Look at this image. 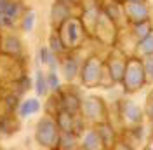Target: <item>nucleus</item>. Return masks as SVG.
Masks as SVG:
<instances>
[{
    "mask_svg": "<svg viewBox=\"0 0 153 150\" xmlns=\"http://www.w3.org/2000/svg\"><path fill=\"white\" fill-rule=\"evenodd\" d=\"M65 72H66V77H68V79H71V77L75 75V72H76V66H75V63L68 61V63H66V66H65Z\"/></svg>",
    "mask_w": 153,
    "mask_h": 150,
    "instance_id": "0eeeda50",
    "label": "nucleus"
},
{
    "mask_svg": "<svg viewBox=\"0 0 153 150\" xmlns=\"http://www.w3.org/2000/svg\"><path fill=\"white\" fill-rule=\"evenodd\" d=\"M7 51L10 52H19V40L18 38H7Z\"/></svg>",
    "mask_w": 153,
    "mask_h": 150,
    "instance_id": "39448f33",
    "label": "nucleus"
},
{
    "mask_svg": "<svg viewBox=\"0 0 153 150\" xmlns=\"http://www.w3.org/2000/svg\"><path fill=\"white\" fill-rule=\"evenodd\" d=\"M5 5H7V0H0V12H4Z\"/></svg>",
    "mask_w": 153,
    "mask_h": 150,
    "instance_id": "4468645a",
    "label": "nucleus"
},
{
    "mask_svg": "<svg viewBox=\"0 0 153 150\" xmlns=\"http://www.w3.org/2000/svg\"><path fill=\"white\" fill-rule=\"evenodd\" d=\"M51 44H52V49H54V51H61V46H59V42H57L56 37L51 38Z\"/></svg>",
    "mask_w": 153,
    "mask_h": 150,
    "instance_id": "f8f14e48",
    "label": "nucleus"
},
{
    "mask_svg": "<svg viewBox=\"0 0 153 150\" xmlns=\"http://www.w3.org/2000/svg\"><path fill=\"white\" fill-rule=\"evenodd\" d=\"M37 136H38V140L42 141L44 145H51V143L54 141V138H56V131H54L52 122H49V121H42L40 122Z\"/></svg>",
    "mask_w": 153,
    "mask_h": 150,
    "instance_id": "f257e3e1",
    "label": "nucleus"
},
{
    "mask_svg": "<svg viewBox=\"0 0 153 150\" xmlns=\"http://www.w3.org/2000/svg\"><path fill=\"white\" fill-rule=\"evenodd\" d=\"M37 93L40 94V96L47 93V84H45V79H44V74H42V72L37 74Z\"/></svg>",
    "mask_w": 153,
    "mask_h": 150,
    "instance_id": "7ed1b4c3",
    "label": "nucleus"
},
{
    "mask_svg": "<svg viewBox=\"0 0 153 150\" xmlns=\"http://www.w3.org/2000/svg\"><path fill=\"white\" fill-rule=\"evenodd\" d=\"M96 141H97L96 134H94V133H91V134L87 136V140H85V147H97V145H96Z\"/></svg>",
    "mask_w": 153,
    "mask_h": 150,
    "instance_id": "6e6552de",
    "label": "nucleus"
},
{
    "mask_svg": "<svg viewBox=\"0 0 153 150\" xmlns=\"http://www.w3.org/2000/svg\"><path fill=\"white\" fill-rule=\"evenodd\" d=\"M28 86H30V80L25 79V80H23V89H28Z\"/></svg>",
    "mask_w": 153,
    "mask_h": 150,
    "instance_id": "2eb2a0df",
    "label": "nucleus"
},
{
    "mask_svg": "<svg viewBox=\"0 0 153 150\" xmlns=\"http://www.w3.org/2000/svg\"><path fill=\"white\" fill-rule=\"evenodd\" d=\"M49 80H51V86H52V89H57V86H59V80H57V77L54 72H51L49 75Z\"/></svg>",
    "mask_w": 153,
    "mask_h": 150,
    "instance_id": "1a4fd4ad",
    "label": "nucleus"
},
{
    "mask_svg": "<svg viewBox=\"0 0 153 150\" xmlns=\"http://www.w3.org/2000/svg\"><path fill=\"white\" fill-rule=\"evenodd\" d=\"M75 25H71V26H70V38H71V42H75Z\"/></svg>",
    "mask_w": 153,
    "mask_h": 150,
    "instance_id": "ddd939ff",
    "label": "nucleus"
},
{
    "mask_svg": "<svg viewBox=\"0 0 153 150\" xmlns=\"http://www.w3.org/2000/svg\"><path fill=\"white\" fill-rule=\"evenodd\" d=\"M16 14H18V5L12 4V2H7V5H5V9H4V16L12 19V18H16Z\"/></svg>",
    "mask_w": 153,
    "mask_h": 150,
    "instance_id": "20e7f679",
    "label": "nucleus"
},
{
    "mask_svg": "<svg viewBox=\"0 0 153 150\" xmlns=\"http://www.w3.org/2000/svg\"><path fill=\"white\" fill-rule=\"evenodd\" d=\"M38 106H40V105H38L37 100H28V101H25V105L21 106V115H23V117H28L30 113L37 112Z\"/></svg>",
    "mask_w": 153,
    "mask_h": 150,
    "instance_id": "f03ea898",
    "label": "nucleus"
},
{
    "mask_svg": "<svg viewBox=\"0 0 153 150\" xmlns=\"http://www.w3.org/2000/svg\"><path fill=\"white\" fill-rule=\"evenodd\" d=\"M16 105H18V98L16 96H9L7 98V106L12 110V108H16Z\"/></svg>",
    "mask_w": 153,
    "mask_h": 150,
    "instance_id": "9d476101",
    "label": "nucleus"
},
{
    "mask_svg": "<svg viewBox=\"0 0 153 150\" xmlns=\"http://www.w3.org/2000/svg\"><path fill=\"white\" fill-rule=\"evenodd\" d=\"M33 21H35V12H30L28 16L25 18V30L30 32V30L33 28Z\"/></svg>",
    "mask_w": 153,
    "mask_h": 150,
    "instance_id": "423d86ee",
    "label": "nucleus"
},
{
    "mask_svg": "<svg viewBox=\"0 0 153 150\" xmlns=\"http://www.w3.org/2000/svg\"><path fill=\"white\" fill-rule=\"evenodd\" d=\"M52 59H54V58L49 56V51H47V49H42V61H44V63H51Z\"/></svg>",
    "mask_w": 153,
    "mask_h": 150,
    "instance_id": "9b49d317",
    "label": "nucleus"
}]
</instances>
